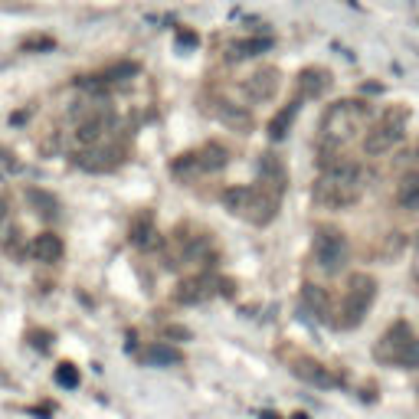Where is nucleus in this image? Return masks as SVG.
<instances>
[{
	"mask_svg": "<svg viewBox=\"0 0 419 419\" xmlns=\"http://www.w3.org/2000/svg\"><path fill=\"white\" fill-rule=\"evenodd\" d=\"M167 337H191V331H187V328H177V324H171V328H167Z\"/></svg>",
	"mask_w": 419,
	"mask_h": 419,
	"instance_id": "cd10ccee",
	"label": "nucleus"
},
{
	"mask_svg": "<svg viewBox=\"0 0 419 419\" xmlns=\"http://www.w3.org/2000/svg\"><path fill=\"white\" fill-rule=\"evenodd\" d=\"M141 357L151 363V367H171V363H181V351L171 347V344H148Z\"/></svg>",
	"mask_w": 419,
	"mask_h": 419,
	"instance_id": "a211bd4d",
	"label": "nucleus"
},
{
	"mask_svg": "<svg viewBox=\"0 0 419 419\" xmlns=\"http://www.w3.org/2000/svg\"><path fill=\"white\" fill-rule=\"evenodd\" d=\"M108 131H112V112L102 108V105H92V108L79 118L76 138H79V144L86 148V144H102Z\"/></svg>",
	"mask_w": 419,
	"mask_h": 419,
	"instance_id": "39448f33",
	"label": "nucleus"
},
{
	"mask_svg": "<svg viewBox=\"0 0 419 419\" xmlns=\"http://www.w3.org/2000/svg\"><path fill=\"white\" fill-rule=\"evenodd\" d=\"M328 86H331V76H328L324 69H305V72L298 76V92L305 98H318Z\"/></svg>",
	"mask_w": 419,
	"mask_h": 419,
	"instance_id": "f3484780",
	"label": "nucleus"
},
{
	"mask_svg": "<svg viewBox=\"0 0 419 419\" xmlns=\"http://www.w3.org/2000/svg\"><path fill=\"white\" fill-rule=\"evenodd\" d=\"M249 191H252V187H246V183H233V187H226V191H223V207H226L229 213L243 217V210H246V203H249Z\"/></svg>",
	"mask_w": 419,
	"mask_h": 419,
	"instance_id": "4be33fe9",
	"label": "nucleus"
},
{
	"mask_svg": "<svg viewBox=\"0 0 419 419\" xmlns=\"http://www.w3.org/2000/svg\"><path fill=\"white\" fill-rule=\"evenodd\" d=\"M292 373H295L302 383H308V387H318V390H331L334 383H337L334 380V373L328 370L321 361H314V357H298Z\"/></svg>",
	"mask_w": 419,
	"mask_h": 419,
	"instance_id": "1a4fd4ad",
	"label": "nucleus"
},
{
	"mask_svg": "<svg viewBox=\"0 0 419 419\" xmlns=\"http://www.w3.org/2000/svg\"><path fill=\"white\" fill-rule=\"evenodd\" d=\"M56 380L63 383V387H79V370L72 367V363H59V370H56Z\"/></svg>",
	"mask_w": 419,
	"mask_h": 419,
	"instance_id": "393cba45",
	"label": "nucleus"
},
{
	"mask_svg": "<svg viewBox=\"0 0 419 419\" xmlns=\"http://www.w3.org/2000/svg\"><path fill=\"white\" fill-rule=\"evenodd\" d=\"M193 161H197V171H203V174H217V171H223V167H226L229 151L223 148V144L210 141V144H203L200 151L193 154Z\"/></svg>",
	"mask_w": 419,
	"mask_h": 419,
	"instance_id": "2eb2a0df",
	"label": "nucleus"
},
{
	"mask_svg": "<svg viewBox=\"0 0 419 419\" xmlns=\"http://www.w3.org/2000/svg\"><path fill=\"white\" fill-rule=\"evenodd\" d=\"M314 259L328 276H337L347 266V239L341 229H321L314 236Z\"/></svg>",
	"mask_w": 419,
	"mask_h": 419,
	"instance_id": "20e7f679",
	"label": "nucleus"
},
{
	"mask_svg": "<svg viewBox=\"0 0 419 419\" xmlns=\"http://www.w3.org/2000/svg\"><path fill=\"white\" fill-rule=\"evenodd\" d=\"M213 285H217V278H210V276L187 278V282L177 285V302H183V305H197V302H203V298L213 295Z\"/></svg>",
	"mask_w": 419,
	"mask_h": 419,
	"instance_id": "ddd939ff",
	"label": "nucleus"
},
{
	"mask_svg": "<svg viewBox=\"0 0 419 419\" xmlns=\"http://www.w3.org/2000/svg\"><path fill=\"white\" fill-rule=\"evenodd\" d=\"M0 219H7V200L0 197Z\"/></svg>",
	"mask_w": 419,
	"mask_h": 419,
	"instance_id": "c85d7f7f",
	"label": "nucleus"
},
{
	"mask_svg": "<svg viewBox=\"0 0 419 419\" xmlns=\"http://www.w3.org/2000/svg\"><path fill=\"white\" fill-rule=\"evenodd\" d=\"M243 92H246L252 102H269V98H276V92H278V69L276 66L256 69V72L243 82Z\"/></svg>",
	"mask_w": 419,
	"mask_h": 419,
	"instance_id": "6e6552de",
	"label": "nucleus"
},
{
	"mask_svg": "<svg viewBox=\"0 0 419 419\" xmlns=\"http://www.w3.org/2000/svg\"><path fill=\"white\" fill-rule=\"evenodd\" d=\"M278 213V193L266 191V187H252L249 191V203L243 210V217L252 223V226H269Z\"/></svg>",
	"mask_w": 419,
	"mask_h": 419,
	"instance_id": "423d86ee",
	"label": "nucleus"
},
{
	"mask_svg": "<svg viewBox=\"0 0 419 419\" xmlns=\"http://www.w3.org/2000/svg\"><path fill=\"white\" fill-rule=\"evenodd\" d=\"M373 298H377V278L367 276V272H354L351 282H347V295H344V328H357L363 324L367 311H370Z\"/></svg>",
	"mask_w": 419,
	"mask_h": 419,
	"instance_id": "7ed1b4c3",
	"label": "nucleus"
},
{
	"mask_svg": "<svg viewBox=\"0 0 419 419\" xmlns=\"http://www.w3.org/2000/svg\"><path fill=\"white\" fill-rule=\"evenodd\" d=\"M397 203L406 213H419V171H406L397 183Z\"/></svg>",
	"mask_w": 419,
	"mask_h": 419,
	"instance_id": "dca6fc26",
	"label": "nucleus"
},
{
	"mask_svg": "<svg viewBox=\"0 0 419 419\" xmlns=\"http://www.w3.org/2000/svg\"><path fill=\"white\" fill-rule=\"evenodd\" d=\"M219 118H223V122H229V124H236V128H246V124H252V118H249V115H243L239 108H233L229 102H223V112H219Z\"/></svg>",
	"mask_w": 419,
	"mask_h": 419,
	"instance_id": "b1692460",
	"label": "nucleus"
},
{
	"mask_svg": "<svg viewBox=\"0 0 419 419\" xmlns=\"http://www.w3.org/2000/svg\"><path fill=\"white\" fill-rule=\"evenodd\" d=\"M321 181L314 183V200L324 207H351L361 200V187H363V167L354 157L334 154L328 161H321Z\"/></svg>",
	"mask_w": 419,
	"mask_h": 419,
	"instance_id": "f257e3e1",
	"label": "nucleus"
},
{
	"mask_svg": "<svg viewBox=\"0 0 419 419\" xmlns=\"http://www.w3.org/2000/svg\"><path fill=\"white\" fill-rule=\"evenodd\" d=\"M27 200L33 203V210H37L39 217H46V219H56L59 217V200L49 191H37V187H30Z\"/></svg>",
	"mask_w": 419,
	"mask_h": 419,
	"instance_id": "412c9836",
	"label": "nucleus"
},
{
	"mask_svg": "<svg viewBox=\"0 0 419 419\" xmlns=\"http://www.w3.org/2000/svg\"><path fill=\"white\" fill-rule=\"evenodd\" d=\"M400 141H403V134L390 131L387 124L377 122L370 131H363V154H370V157H380V154L393 151V148H397Z\"/></svg>",
	"mask_w": 419,
	"mask_h": 419,
	"instance_id": "9d476101",
	"label": "nucleus"
},
{
	"mask_svg": "<svg viewBox=\"0 0 419 419\" xmlns=\"http://www.w3.org/2000/svg\"><path fill=\"white\" fill-rule=\"evenodd\" d=\"M410 337H413V331H410V324L406 321L390 324V328L383 331V337L377 341V347H373V357H377L380 363H397L400 361V351L406 347Z\"/></svg>",
	"mask_w": 419,
	"mask_h": 419,
	"instance_id": "0eeeda50",
	"label": "nucleus"
},
{
	"mask_svg": "<svg viewBox=\"0 0 419 419\" xmlns=\"http://www.w3.org/2000/svg\"><path fill=\"white\" fill-rule=\"evenodd\" d=\"M76 164L86 167V171H112L115 164H118V157H115V151L102 148V144H86V148L76 154Z\"/></svg>",
	"mask_w": 419,
	"mask_h": 419,
	"instance_id": "9b49d317",
	"label": "nucleus"
},
{
	"mask_svg": "<svg viewBox=\"0 0 419 419\" xmlns=\"http://www.w3.org/2000/svg\"><path fill=\"white\" fill-rule=\"evenodd\" d=\"M397 367H406V370H416L419 367V337H410V341H406V347L400 351Z\"/></svg>",
	"mask_w": 419,
	"mask_h": 419,
	"instance_id": "5701e85b",
	"label": "nucleus"
},
{
	"mask_svg": "<svg viewBox=\"0 0 419 419\" xmlns=\"http://www.w3.org/2000/svg\"><path fill=\"white\" fill-rule=\"evenodd\" d=\"M63 252H66V243H63V236H56V233H39V236L33 239V259L46 262V266H56L59 259H63Z\"/></svg>",
	"mask_w": 419,
	"mask_h": 419,
	"instance_id": "f8f14e48",
	"label": "nucleus"
},
{
	"mask_svg": "<svg viewBox=\"0 0 419 419\" xmlns=\"http://www.w3.org/2000/svg\"><path fill=\"white\" fill-rule=\"evenodd\" d=\"M380 124H387L390 131H397V134H403L406 138V128H410V108L406 105H387L380 112Z\"/></svg>",
	"mask_w": 419,
	"mask_h": 419,
	"instance_id": "6ab92c4d",
	"label": "nucleus"
},
{
	"mask_svg": "<svg viewBox=\"0 0 419 419\" xmlns=\"http://www.w3.org/2000/svg\"><path fill=\"white\" fill-rule=\"evenodd\" d=\"M367 122V108L363 102H334L321 118V138L328 144H344Z\"/></svg>",
	"mask_w": 419,
	"mask_h": 419,
	"instance_id": "f03ea898",
	"label": "nucleus"
},
{
	"mask_svg": "<svg viewBox=\"0 0 419 419\" xmlns=\"http://www.w3.org/2000/svg\"><path fill=\"white\" fill-rule=\"evenodd\" d=\"M403 246H406V236H403V233H390V239H387V249H383V256H397Z\"/></svg>",
	"mask_w": 419,
	"mask_h": 419,
	"instance_id": "bb28decb",
	"label": "nucleus"
},
{
	"mask_svg": "<svg viewBox=\"0 0 419 419\" xmlns=\"http://www.w3.org/2000/svg\"><path fill=\"white\" fill-rule=\"evenodd\" d=\"M134 243H138V246L141 249H154V246H161V236H157V229H144V233H138V236H134Z\"/></svg>",
	"mask_w": 419,
	"mask_h": 419,
	"instance_id": "a878e982",
	"label": "nucleus"
},
{
	"mask_svg": "<svg viewBox=\"0 0 419 419\" xmlns=\"http://www.w3.org/2000/svg\"><path fill=\"white\" fill-rule=\"evenodd\" d=\"M302 302H305V308L318 318V321H328V318H331V298H328V288L314 285V282H305V285H302Z\"/></svg>",
	"mask_w": 419,
	"mask_h": 419,
	"instance_id": "4468645a",
	"label": "nucleus"
},
{
	"mask_svg": "<svg viewBox=\"0 0 419 419\" xmlns=\"http://www.w3.org/2000/svg\"><path fill=\"white\" fill-rule=\"evenodd\" d=\"M295 112H298V102H292V105H285V108H278L276 112V118L269 122V138H272V141H282V138L292 131Z\"/></svg>",
	"mask_w": 419,
	"mask_h": 419,
	"instance_id": "aec40b11",
	"label": "nucleus"
}]
</instances>
